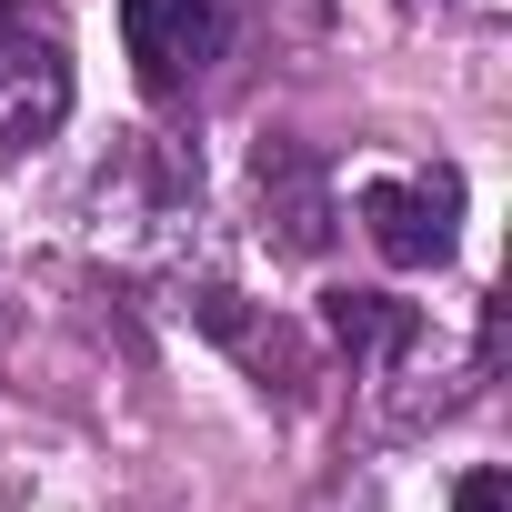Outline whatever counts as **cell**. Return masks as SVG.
<instances>
[{"label": "cell", "instance_id": "cell-1", "mask_svg": "<svg viewBox=\"0 0 512 512\" xmlns=\"http://www.w3.org/2000/svg\"><path fill=\"white\" fill-rule=\"evenodd\" d=\"M61 121H71V51H61L51 11L0 0V161L51 141Z\"/></svg>", "mask_w": 512, "mask_h": 512}, {"label": "cell", "instance_id": "cell-2", "mask_svg": "<svg viewBox=\"0 0 512 512\" xmlns=\"http://www.w3.org/2000/svg\"><path fill=\"white\" fill-rule=\"evenodd\" d=\"M251 191H262V241L292 251V262H322L332 231H342V201H332V171L312 141L292 131H262V151H251Z\"/></svg>", "mask_w": 512, "mask_h": 512}, {"label": "cell", "instance_id": "cell-3", "mask_svg": "<svg viewBox=\"0 0 512 512\" xmlns=\"http://www.w3.org/2000/svg\"><path fill=\"white\" fill-rule=\"evenodd\" d=\"M362 231H372L382 262L442 272L452 241H462V171H432V181H362Z\"/></svg>", "mask_w": 512, "mask_h": 512}, {"label": "cell", "instance_id": "cell-4", "mask_svg": "<svg viewBox=\"0 0 512 512\" xmlns=\"http://www.w3.org/2000/svg\"><path fill=\"white\" fill-rule=\"evenodd\" d=\"M121 51L151 101H181L221 51V0H121Z\"/></svg>", "mask_w": 512, "mask_h": 512}, {"label": "cell", "instance_id": "cell-5", "mask_svg": "<svg viewBox=\"0 0 512 512\" xmlns=\"http://www.w3.org/2000/svg\"><path fill=\"white\" fill-rule=\"evenodd\" d=\"M322 322H332V342H342L362 372H392V362L422 342V312H412V302H392V292H332V302H322Z\"/></svg>", "mask_w": 512, "mask_h": 512}, {"label": "cell", "instance_id": "cell-6", "mask_svg": "<svg viewBox=\"0 0 512 512\" xmlns=\"http://www.w3.org/2000/svg\"><path fill=\"white\" fill-rule=\"evenodd\" d=\"M452 512H512V482H502L492 462H472V472L452 482Z\"/></svg>", "mask_w": 512, "mask_h": 512}]
</instances>
